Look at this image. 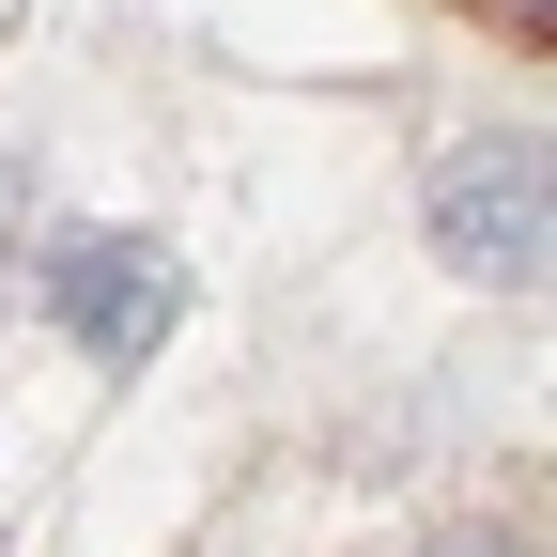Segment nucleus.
Masks as SVG:
<instances>
[{
	"label": "nucleus",
	"instance_id": "obj_1",
	"mask_svg": "<svg viewBox=\"0 0 557 557\" xmlns=\"http://www.w3.org/2000/svg\"><path fill=\"white\" fill-rule=\"evenodd\" d=\"M434 248L480 295H527L542 278V124H480L434 156Z\"/></svg>",
	"mask_w": 557,
	"mask_h": 557
},
{
	"label": "nucleus",
	"instance_id": "obj_2",
	"mask_svg": "<svg viewBox=\"0 0 557 557\" xmlns=\"http://www.w3.org/2000/svg\"><path fill=\"white\" fill-rule=\"evenodd\" d=\"M171 310H186V278L139 248V233H62V248H47V325L78 341V357H109V372L156 357Z\"/></svg>",
	"mask_w": 557,
	"mask_h": 557
},
{
	"label": "nucleus",
	"instance_id": "obj_3",
	"mask_svg": "<svg viewBox=\"0 0 557 557\" xmlns=\"http://www.w3.org/2000/svg\"><path fill=\"white\" fill-rule=\"evenodd\" d=\"M0 248H16V171H0Z\"/></svg>",
	"mask_w": 557,
	"mask_h": 557
},
{
	"label": "nucleus",
	"instance_id": "obj_4",
	"mask_svg": "<svg viewBox=\"0 0 557 557\" xmlns=\"http://www.w3.org/2000/svg\"><path fill=\"white\" fill-rule=\"evenodd\" d=\"M449 557H511V542H449Z\"/></svg>",
	"mask_w": 557,
	"mask_h": 557
}]
</instances>
